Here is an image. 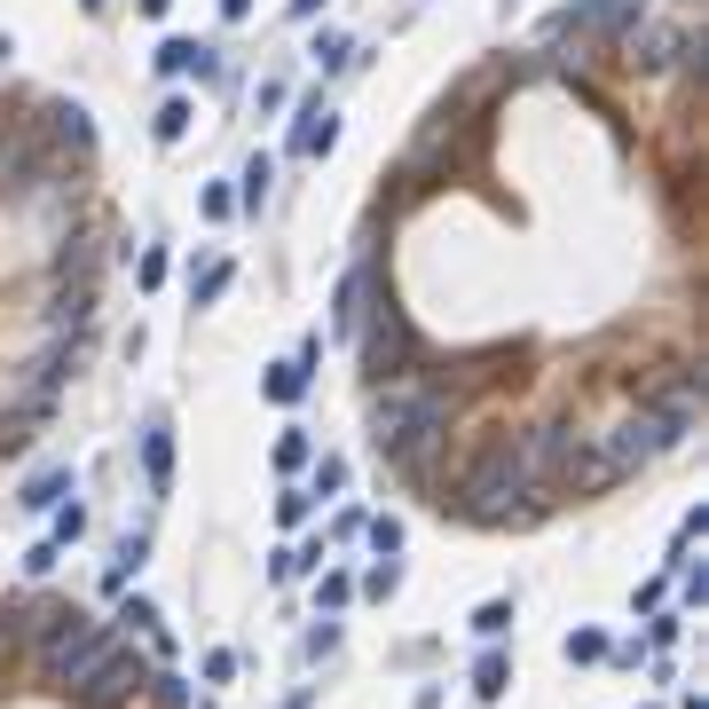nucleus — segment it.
Here are the masks:
<instances>
[{
	"mask_svg": "<svg viewBox=\"0 0 709 709\" xmlns=\"http://www.w3.org/2000/svg\"><path fill=\"white\" fill-rule=\"evenodd\" d=\"M308 56H316L323 71H347V63H354V40H347V32H316V48H308Z\"/></svg>",
	"mask_w": 709,
	"mask_h": 709,
	"instance_id": "nucleus-26",
	"label": "nucleus"
},
{
	"mask_svg": "<svg viewBox=\"0 0 709 709\" xmlns=\"http://www.w3.org/2000/svg\"><path fill=\"white\" fill-rule=\"evenodd\" d=\"M686 48H693L686 24H670V17H639L623 40H615V63H631V71H670V63H686Z\"/></svg>",
	"mask_w": 709,
	"mask_h": 709,
	"instance_id": "nucleus-8",
	"label": "nucleus"
},
{
	"mask_svg": "<svg viewBox=\"0 0 709 709\" xmlns=\"http://www.w3.org/2000/svg\"><path fill=\"white\" fill-rule=\"evenodd\" d=\"M363 537H371V552H379V560H395V552H402V520H395V512H379V520H363Z\"/></svg>",
	"mask_w": 709,
	"mask_h": 709,
	"instance_id": "nucleus-28",
	"label": "nucleus"
},
{
	"mask_svg": "<svg viewBox=\"0 0 709 709\" xmlns=\"http://www.w3.org/2000/svg\"><path fill=\"white\" fill-rule=\"evenodd\" d=\"M568 662H607V639L599 631H568Z\"/></svg>",
	"mask_w": 709,
	"mask_h": 709,
	"instance_id": "nucleus-34",
	"label": "nucleus"
},
{
	"mask_svg": "<svg viewBox=\"0 0 709 709\" xmlns=\"http://www.w3.org/2000/svg\"><path fill=\"white\" fill-rule=\"evenodd\" d=\"M331 647H339V623H331V615H323V623H316V631H308V647H300V655H308V662H323V655H331Z\"/></svg>",
	"mask_w": 709,
	"mask_h": 709,
	"instance_id": "nucleus-36",
	"label": "nucleus"
},
{
	"mask_svg": "<svg viewBox=\"0 0 709 709\" xmlns=\"http://www.w3.org/2000/svg\"><path fill=\"white\" fill-rule=\"evenodd\" d=\"M40 134H48L56 158H87V150H96V127H87L79 103H48V127H40Z\"/></svg>",
	"mask_w": 709,
	"mask_h": 709,
	"instance_id": "nucleus-12",
	"label": "nucleus"
},
{
	"mask_svg": "<svg viewBox=\"0 0 709 709\" xmlns=\"http://www.w3.org/2000/svg\"><path fill=\"white\" fill-rule=\"evenodd\" d=\"M111 647H119V631L71 607V615H63V631L40 647V678H48V686H63V693H79L87 678L103 670V655H111Z\"/></svg>",
	"mask_w": 709,
	"mask_h": 709,
	"instance_id": "nucleus-5",
	"label": "nucleus"
},
{
	"mask_svg": "<svg viewBox=\"0 0 709 709\" xmlns=\"http://www.w3.org/2000/svg\"><path fill=\"white\" fill-rule=\"evenodd\" d=\"M48 316L79 331L87 316H96V284H87V277H56V300H48Z\"/></svg>",
	"mask_w": 709,
	"mask_h": 709,
	"instance_id": "nucleus-16",
	"label": "nucleus"
},
{
	"mask_svg": "<svg viewBox=\"0 0 709 709\" xmlns=\"http://www.w3.org/2000/svg\"><path fill=\"white\" fill-rule=\"evenodd\" d=\"M9 56H17V40H9V32H0V63H9Z\"/></svg>",
	"mask_w": 709,
	"mask_h": 709,
	"instance_id": "nucleus-43",
	"label": "nucleus"
},
{
	"mask_svg": "<svg viewBox=\"0 0 709 709\" xmlns=\"http://www.w3.org/2000/svg\"><path fill=\"white\" fill-rule=\"evenodd\" d=\"M441 512H458L473 528H528V520H545L552 497H545V441H537V426L489 441V450L466 466V481L441 497Z\"/></svg>",
	"mask_w": 709,
	"mask_h": 709,
	"instance_id": "nucleus-1",
	"label": "nucleus"
},
{
	"mask_svg": "<svg viewBox=\"0 0 709 709\" xmlns=\"http://www.w3.org/2000/svg\"><path fill=\"white\" fill-rule=\"evenodd\" d=\"M316 466V433L308 426H284V441H277V473H308Z\"/></svg>",
	"mask_w": 709,
	"mask_h": 709,
	"instance_id": "nucleus-22",
	"label": "nucleus"
},
{
	"mask_svg": "<svg viewBox=\"0 0 709 709\" xmlns=\"http://www.w3.org/2000/svg\"><path fill=\"white\" fill-rule=\"evenodd\" d=\"M347 489V458H316L308 466V497H339Z\"/></svg>",
	"mask_w": 709,
	"mask_h": 709,
	"instance_id": "nucleus-27",
	"label": "nucleus"
},
{
	"mask_svg": "<svg viewBox=\"0 0 709 709\" xmlns=\"http://www.w3.org/2000/svg\"><path fill=\"white\" fill-rule=\"evenodd\" d=\"M269 182H277V158H269V150H252V158H244V173H237V190H229V198H237L244 213H260V206H269Z\"/></svg>",
	"mask_w": 709,
	"mask_h": 709,
	"instance_id": "nucleus-15",
	"label": "nucleus"
},
{
	"mask_svg": "<svg viewBox=\"0 0 709 709\" xmlns=\"http://www.w3.org/2000/svg\"><path fill=\"white\" fill-rule=\"evenodd\" d=\"M206 678H213V686H229V678H237V655H229V647H213V655H206Z\"/></svg>",
	"mask_w": 709,
	"mask_h": 709,
	"instance_id": "nucleus-38",
	"label": "nucleus"
},
{
	"mask_svg": "<svg viewBox=\"0 0 709 709\" xmlns=\"http://www.w3.org/2000/svg\"><path fill=\"white\" fill-rule=\"evenodd\" d=\"M158 71H166V79H190V71H198V79H221V48H213V40H166V48H158Z\"/></svg>",
	"mask_w": 709,
	"mask_h": 709,
	"instance_id": "nucleus-13",
	"label": "nucleus"
},
{
	"mask_svg": "<svg viewBox=\"0 0 709 709\" xmlns=\"http://www.w3.org/2000/svg\"><path fill=\"white\" fill-rule=\"evenodd\" d=\"M134 9H142V17H166V9H173V0H134Z\"/></svg>",
	"mask_w": 709,
	"mask_h": 709,
	"instance_id": "nucleus-40",
	"label": "nucleus"
},
{
	"mask_svg": "<svg viewBox=\"0 0 709 709\" xmlns=\"http://www.w3.org/2000/svg\"><path fill=\"white\" fill-rule=\"evenodd\" d=\"M48 173H56L48 134L32 119H17V111H0V198H32Z\"/></svg>",
	"mask_w": 709,
	"mask_h": 709,
	"instance_id": "nucleus-6",
	"label": "nucleus"
},
{
	"mask_svg": "<svg viewBox=\"0 0 709 709\" xmlns=\"http://www.w3.org/2000/svg\"><path fill=\"white\" fill-rule=\"evenodd\" d=\"M79 9H87V17H103V9H111V0H79Z\"/></svg>",
	"mask_w": 709,
	"mask_h": 709,
	"instance_id": "nucleus-42",
	"label": "nucleus"
},
{
	"mask_svg": "<svg viewBox=\"0 0 709 709\" xmlns=\"http://www.w3.org/2000/svg\"><path fill=\"white\" fill-rule=\"evenodd\" d=\"M79 537H87V512H79V505H63V512H56V537H48V545L63 552V545H79Z\"/></svg>",
	"mask_w": 709,
	"mask_h": 709,
	"instance_id": "nucleus-33",
	"label": "nucleus"
},
{
	"mask_svg": "<svg viewBox=\"0 0 709 709\" xmlns=\"http://www.w3.org/2000/svg\"><path fill=\"white\" fill-rule=\"evenodd\" d=\"M71 497H79V481H71V466H56V473H40V481H32L17 505H24V512H63Z\"/></svg>",
	"mask_w": 709,
	"mask_h": 709,
	"instance_id": "nucleus-18",
	"label": "nucleus"
},
{
	"mask_svg": "<svg viewBox=\"0 0 709 709\" xmlns=\"http://www.w3.org/2000/svg\"><path fill=\"white\" fill-rule=\"evenodd\" d=\"M323 560H331V552H323V545H284V552H277V568H269V576H277V583H300V576H316V568H323Z\"/></svg>",
	"mask_w": 709,
	"mask_h": 709,
	"instance_id": "nucleus-21",
	"label": "nucleus"
},
{
	"mask_svg": "<svg viewBox=\"0 0 709 709\" xmlns=\"http://www.w3.org/2000/svg\"><path fill=\"white\" fill-rule=\"evenodd\" d=\"M198 206H206V221H229V213H237V198H229V190H221V182H213V190H206V198H198Z\"/></svg>",
	"mask_w": 709,
	"mask_h": 709,
	"instance_id": "nucleus-37",
	"label": "nucleus"
},
{
	"mask_svg": "<svg viewBox=\"0 0 709 709\" xmlns=\"http://www.w3.org/2000/svg\"><path fill=\"white\" fill-rule=\"evenodd\" d=\"M505 631H512V599H481V607H473V639L497 647Z\"/></svg>",
	"mask_w": 709,
	"mask_h": 709,
	"instance_id": "nucleus-23",
	"label": "nucleus"
},
{
	"mask_svg": "<svg viewBox=\"0 0 709 709\" xmlns=\"http://www.w3.org/2000/svg\"><path fill=\"white\" fill-rule=\"evenodd\" d=\"M308 512H316L308 489H284V497H277V520H284V528H308Z\"/></svg>",
	"mask_w": 709,
	"mask_h": 709,
	"instance_id": "nucleus-32",
	"label": "nucleus"
},
{
	"mask_svg": "<svg viewBox=\"0 0 709 709\" xmlns=\"http://www.w3.org/2000/svg\"><path fill=\"white\" fill-rule=\"evenodd\" d=\"M599 450H607V466H615V481H631V473H647L655 458H670L678 441H670V426L662 418H647V410H631V418H615V426H599Z\"/></svg>",
	"mask_w": 709,
	"mask_h": 709,
	"instance_id": "nucleus-7",
	"label": "nucleus"
},
{
	"mask_svg": "<svg viewBox=\"0 0 709 709\" xmlns=\"http://www.w3.org/2000/svg\"><path fill=\"white\" fill-rule=\"evenodd\" d=\"M150 701H158V709H182V701H190V686H182V678H158V670H150Z\"/></svg>",
	"mask_w": 709,
	"mask_h": 709,
	"instance_id": "nucleus-35",
	"label": "nucleus"
},
{
	"mask_svg": "<svg viewBox=\"0 0 709 709\" xmlns=\"http://www.w3.org/2000/svg\"><path fill=\"white\" fill-rule=\"evenodd\" d=\"M142 686H150V662H142L134 647H111V655H103V670L79 686V701H87V709H103V701H134Z\"/></svg>",
	"mask_w": 709,
	"mask_h": 709,
	"instance_id": "nucleus-9",
	"label": "nucleus"
},
{
	"mask_svg": "<svg viewBox=\"0 0 709 709\" xmlns=\"http://www.w3.org/2000/svg\"><path fill=\"white\" fill-rule=\"evenodd\" d=\"M229 277H237L229 260H206V269H198V308H213V300L229 292Z\"/></svg>",
	"mask_w": 709,
	"mask_h": 709,
	"instance_id": "nucleus-29",
	"label": "nucleus"
},
{
	"mask_svg": "<svg viewBox=\"0 0 709 709\" xmlns=\"http://www.w3.org/2000/svg\"><path fill=\"white\" fill-rule=\"evenodd\" d=\"M450 410H458L450 387L426 379V371H410V379H395V387H371L363 426H371V441H379V458H395L410 481H426V473H433V450L450 441Z\"/></svg>",
	"mask_w": 709,
	"mask_h": 709,
	"instance_id": "nucleus-2",
	"label": "nucleus"
},
{
	"mask_svg": "<svg viewBox=\"0 0 709 709\" xmlns=\"http://www.w3.org/2000/svg\"><path fill=\"white\" fill-rule=\"evenodd\" d=\"M347 599H354V576H347V568H323V583H316V607H323L331 623H339V607H347Z\"/></svg>",
	"mask_w": 709,
	"mask_h": 709,
	"instance_id": "nucleus-25",
	"label": "nucleus"
},
{
	"mask_svg": "<svg viewBox=\"0 0 709 709\" xmlns=\"http://www.w3.org/2000/svg\"><path fill=\"white\" fill-rule=\"evenodd\" d=\"M63 615H71L63 599H32V607H24V623H17V639H24V647L40 655V647H48V639L63 631Z\"/></svg>",
	"mask_w": 709,
	"mask_h": 709,
	"instance_id": "nucleus-19",
	"label": "nucleus"
},
{
	"mask_svg": "<svg viewBox=\"0 0 709 709\" xmlns=\"http://www.w3.org/2000/svg\"><path fill=\"white\" fill-rule=\"evenodd\" d=\"M190 119H198V111H190V96H166L150 127H158V142H182V134H190Z\"/></svg>",
	"mask_w": 709,
	"mask_h": 709,
	"instance_id": "nucleus-24",
	"label": "nucleus"
},
{
	"mask_svg": "<svg viewBox=\"0 0 709 709\" xmlns=\"http://www.w3.org/2000/svg\"><path fill=\"white\" fill-rule=\"evenodd\" d=\"M331 142H339V111H331L323 96H308L300 119H292V142H284V150H292V158H323Z\"/></svg>",
	"mask_w": 709,
	"mask_h": 709,
	"instance_id": "nucleus-11",
	"label": "nucleus"
},
{
	"mask_svg": "<svg viewBox=\"0 0 709 709\" xmlns=\"http://www.w3.org/2000/svg\"><path fill=\"white\" fill-rule=\"evenodd\" d=\"M418 331H410V316L387 300V292H371V308H363V323H354V363H363V379L371 387H395V379H410L418 371Z\"/></svg>",
	"mask_w": 709,
	"mask_h": 709,
	"instance_id": "nucleus-3",
	"label": "nucleus"
},
{
	"mask_svg": "<svg viewBox=\"0 0 709 709\" xmlns=\"http://www.w3.org/2000/svg\"><path fill=\"white\" fill-rule=\"evenodd\" d=\"M316 9H323V0H292V17H316Z\"/></svg>",
	"mask_w": 709,
	"mask_h": 709,
	"instance_id": "nucleus-41",
	"label": "nucleus"
},
{
	"mask_svg": "<svg viewBox=\"0 0 709 709\" xmlns=\"http://www.w3.org/2000/svg\"><path fill=\"white\" fill-rule=\"evenodd\" d=\"M221 17H229V24H244V17H252V0H221Z\"/></svg>",
	"mask_w": 709,
	"mask_h": 709,
	"instance_id": "nucleus-39",
	"label": "nucleus"
},
{
	"mask_svg": "<svg viewBox=\"0 0 709 709\" xmlns=\"http://www.w3.org/2000/svg\"><path fill=\"white\" fill-rule=\"evenodd\" d=\"M111 623H127V631H158V607L134 591V599H119V615H111Z\"/></svg>",
	"mask_w": 709,
	"mask_h": 709,
	"instance_id": "nucleus-31",
	"label": "nucleus"
},
{
	"mask_svg": "<svg viewBox=\"0 0 709 709\" xmlns=\"http://www.w3.org/2000/svg\"><path fill=\"white\" fill-rule=\"evenodd\" d=\"M284 709H308V693H292V701H284Z\"/></svg>",
	"mask_w": 709,
	"mask_h": 709,
	"instance_id": "nucleus-44",
	"label": "nucleus"
},
{
	"mask_svg": "<svg viewBox=\"0 0 709 709\" xmlns=\"http://www.w3.org/2000/svg\"><path fill=\"white\" fill-rule=\"evenodd\" d=\"M639 17H647V0H568V9L545 17V40H552V48L576 40V56L599 63V56H615V40H623Z\"/></svg>",
	"mask_w": 709,
	"mask_h": 709,
	"instance_id": "nucleus-4",
	"label": "nucleus"
},
{
	"mask_svg": "<svg viewBox=\"0 0 709 709\" xmlns=\"http://www.w3.org/2000/svg\"><path fill=\"white\" fill-rule=\"evenodd\" d=\"M308 387H316V363H300V354H284V363H277L269 379H260V395H269V402H284V410H292Z\"/></svg>",
	"mask_w": 709,
	"mask_h": 709,
	"instance_id": "nucleus-17",
	"label": "nucleus"
},
{
	"mask_svg": "<svg viewBox=\"0 0 709 709\" xmlns=\"http://www.w3.org/2000/svg\"><path fill=\"white\" fill-rule=\"evenodd\" d=\"M505 686H512V655H505V647H481V662H473V693L497 701Z\"/></svg>",
	"mask_w": 709,
	"mask_h": 709,
	"instance_id": "nucleus-20",
	"label": "nucleus"
},
{
	"mask_svg": "<svg viewBox=\"0 0 709 709\" xmlns=\"http://www.w3.org/2000/svg\"><path fill=\"white\" fill-rule=\"evenodd\" d=\"M354 591H363V599H395V591H402V568H395V560H379V568H371L363 583H354Z\"/></svg>",
	"mask_w": 709,
	"mask_h": 709,
	"instance_id": "nucleus-30",
	"label": "nucleus"
},
{
	"mask_svg": "<svg viewBox=\"0 0 709 709\" xmlns=\"http://www.w3.org/2000/svg\"><path fill=\"white\" fill-rule=\"evenodd\" d=\"M142 473H150V489L166 497V481H173V426H166V418L142 426Z\"/></svg>",
	"mask_w": 709,
	"mask_h": 709,
	"instance_id": "nucleus-14",
	"label": "nucleus"
},
{
	"mask_svg": "<svg viewBox=\"0 0 709 709\" xmlns=\"http://www.w3.org/2000/svg\"><path fill=\"white\" fill-rule=\"evenodd\" d=\"M639 410H647V418H662V426H670V441H686V433L701 426V371H678V379H670L662 395H647Z\"/></svg>",
	"mask_w": 709,
	"mask_h": 709,
	"instance_id": "nucleus-10",
	"label": "nucleus"
}]
</instances>
